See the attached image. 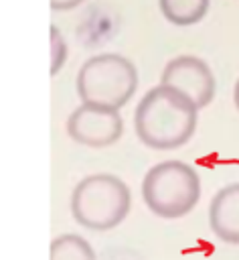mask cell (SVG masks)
<instances>
[{
  "label": "cell",
  "instance_id": "cell-1",
  "mask_svg": "<svg viewBox=\"0 0 239 260\" xmlns=\"http://www.w3.org/2000/svg\"><path fill=\"white\" fill-rule=\"evenodd\" d=\"M198 108L178 89L160 83L136 106L134 128L138 138L154 150H172L186 144L196 130Z\"/></svg>",
  "mask_w": 239,
  "mask_h": 260
},
{
  "label": "cell",
  "instance_id": "cell-2",
  "mask_svg": "<svg viewBox=\"0 0 239 260\" xmlns=\"http://www.w3.org/2000/svg\"><path fill=\"white\" fill-rule=\"evenodd\" d=\"M132 205L128 185L107 173L81 179L71 193V213L75 221L93 232H105L120 225Z\"/></svg>",
  "mask_w": 239,
  "mask_h": 260
},
{
  "label": "cell",
  "instance_id": "cell-3",
  "mask_svg": "<svg viewBox=\"0 0 239 260\" xmlns=\"http://www.w3.org/2000/svg\"><path fill=\"white\" fill-rule=\"evenodd\" d=\"M77 93L83 104L120 110L138 89L136 65L117 53L89 57L77 71Z\"/></svg>",
  "mask_w": 239,
  "mask_h": 260
},
{
  "label": "cell",
  "instance_id": "cell-4",
  "mask_svg": "<svg viewBox=\"0 0 239 260\" xmlns=\"http://www.w3.org/2000/svg\"><path fill=\"white\" fill-rule=\"evenodd\" d=\"M201 197L196 171L182 160L154 165L142 181V199L148 209L164 219L184 217Z\"/></svg>",
  "mask_w": 239,
  "mask_h": 260
},
{
  "label": "cell",
  "instance_id": "cell-5",
  "mask_svg": "<svg viewBox=\"0 0 239 260\" xmlns=\"http://www.w3.org/2000/svg\"><path fill=\"white\" fill-rule=\"evenodd\" d=\"M69 136L89 148H105L120 140L124 132V120L115 108L81 104L67 120Z\"/></svg>",
  "mask_w": 239,
  "mask_h": 260
},
{
  "label": "cell",
  "instance_id": "cell-6",
  "mask_svg": "<svg viewBox=\"0 0 239 260\" xmlns=\"http://www.w3.org/2000/svg\"><path fill=\"white\" fill-rule=\"evenodd\" d=\"M160 83H166L194 102L201 110L215 98V75L207 61L194 55H178L164 65Z\"/></svg>",
  "mask_w": 239,
  "mask_h": 260
},
{
  "label": "cell",
  "instance_id": "cell-7",
  "mask_svg": "<svg viewBox=\"0 0 239 260\" xmlns=\"http://www.w3.org/2000/svg\"><path fill=\"white\" fill-rule=\"evenodd\" d=\"M209 223L217 238L239 244V183L219 189L209 207Z\"/></svg>",
  "mask_w": 239,
  "mask_h": 260
},
{
  "label": "cell",
  "instance_id": "cell-8",
  "mask_svg": "<svg viewBox=\"0 0 239 260\" xmlns=\"http://www.w3.org/2000/svg\"><path fill=\"white\" fill-rule=\"evenodd\" d=\"M162 16L176 26H190L205 18L211 0H158Z\"/></svg>",
  "mask_w": 239,
  "mask_h": 260
},
{
  "label": "cell",
  "instance_id": "cell-9",
  "mask_svg": "<svg viewBox=\"0 0 239 260\" xmlns=\"http://www.w3.org/2000/svg\"><path fill=\"white\" fill-rule=\"evenodd\" d=\"M51 260H95V252L85 238L63 234L51 242Z\"/></svg>",
  "mask_w": 239,
  "mask_h": 260
},
{
  "label": "cell",
  "instance_id": "cell-10",
  "mask_svg": "<svg viewBox=\"0 0 239 260\" xmlns=\"http://www.w3.org/2000/svg\"><path fill=\"white\" fill-rule=\"evenodd\" d=\"M51 71L57 73L61 69V65L65 63L67 59V43L63 39V35L59 32L57 26L51 28Z\"/></svg>",
  "mask_w": 239,
  "mask_h": 260
},
{
  "label": "cell",
  "instance_id": "cell-11",
  "mask_svg": "<svg viewBox=\"0 0 239 260\" xmlns=\"http://www.w3.org/2000/svg\"><path fill=\"white\" fill-rule=\"evenodd\" d=\"M83 0H51L53 10H71L75 6H79Z\"/></svg>",
  "mask_w": 239,
  "mask_h": 260
},
{
  "label": "cell",
  "instance_id": "cell-12",
  "mask_svg": "<svg viewBox=\"0 0 239 260\" xmlns=\"http://www.w3.org/2000/svg\"><path fill=\"white\" fill-rule=\"evenodd\" d=\"M233 102H235V108L239 110V79L235 81V87H233Z\"/></svg>",
  "mask_w": 239,
  "mask_h": 260
}]
</instances>
